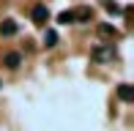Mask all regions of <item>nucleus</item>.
<instances>
[{"mask_svg": "<svg viewBox=\"0 0 134 131\" xmlns=\"http://www.w3.org/2000/svg\"><path fill=\"white\" fill-rule=\"evenodd\" d=\"M30 19H33V25L44 27L47 22H49V8H47L44 3H36V5H33V11H30Z\"/></svg>", "mask_w": 134, "mask_h": 131, "instance_id": "nucleus-1", "label": "nucleus"}, {"mask_svg": "<svg viewBox=\"0 0 134 131\" xmlns=\"http://www.w3.org/2000/svg\"><path fill=\"white\" fill-rule=\"evenodd\" d=\"M112 55H115V46H112V44H101V46H96V49L90 52L93 60H109Z\"/></svg>", "mask_w": 134, "mask_h": 131, "instance_id": "nucleus-2", "label": "nucleus"}, {"mask_svg": "<svg viewBox=\"0 0 134 131\" xmlns=\"http://www.w3.org/2000/svg\"><path fill=\"white\" fill-rule=\"evenodd\" d=\"M74 22H82V25L93 22V8H90V5H80V8L74 11Z\"/></svg>", "mask_w": 134, "mask_h": 131, "instance_id": "nucleus-3", "label": "nucleus"}, {"mask_svg": "<svg viewBox=\"0 0 134 131\" xmlns=\"http://www.w3.org/2000/svg\"><path fill=\"white\" fill-rule=\"evenodd\" d=\"M3 63H5V68L14 71V68H19V66H22V55H19V52H5Z\"/></svg>", "mask_w": 134, "mask_h": 131, "instance_id": "nucleus-4", "label": "nucleus"}, {"mask_svg": "<svg viewBox=\"0 0 134 131\" xmlns=\"http://www.w3.org/2000/svg\"><path fill=\"white\" fill-rule=\"evenodd\" d=\"M16 30H19V25H16L14 19H3L0 22V35H5V38H8V35H16Z\"/></svg>", "mask_w": 134, "mask_h": 131, "instance_id": "nucleus-5", "label": "nucleus"}, {"mask_svg": "<svg viewBox=\"0 0 134 131\" xmlns=\"http://www.w3.org/2000/svg\"><path fill=\"white\" fill-rule=\"evenodd\" d=\"M118 98H120V101H126V104H129V101H134V87L129 85V82L118 85Z\"/></svg>", "mask_w": 134, "mask_h": 131, "instance_id": "nucleus-6", "label": "nucleus"}, {"mask_svg": "<svg viewBox=\"0 0 134 131\" xmlns=\"http://www.w3.org/2000/svg\"><path fill=\"white\" fill-rule=\"evenodd\" d=\"M44 46H47V49L58 46V33H55V30H44Z\"/></svg>", "mask_w": 134, "mask_h": 131, "instance_id": "nucleus-7", "label": "nucleus"}, {"mask_svg": "<svg viewBox=\"0 0 134 131\" xmlns=\"http://www.w3.org/2000/svg\"><path fill=\"white\" fill-rule=\"evenodd\" d=\"M58 22H60V25H74V11H60Z\"/></svg>", "mask_w": 134, "mask_h": 131, "instance_id": "nucleus-8", "label": "nucleus"}, {"mask_svg": "<svg viewBox=\"0 0 134 131\" xmlns=\"http://www.w3.org/2000/svg\"><path fill=\"white\" fill-rule=\"evenodd\" d=\"M99 33L107 35V38H118V30H115L112 25H99Z\"/></svg>", "mask_w": 134, "mask_h": 131, "instance_id": "nucleus-9", "label": "nucleus"}, {"mask_svg": "<svg viewBox=\"0 0 134 131\" xmlns=\"http://www.w3.org/2000/svg\"><path fill=\"white\" fill-rule=\"evenodd\" d=\"M104 5H107V11H109V14H120V5H118V3H112V0H107Z\"/></svg>", "mask_w": 134, "mask_h": 131, "instance_id": "nucleus-10", "label": "nucleus"}, {"mask_svg": "<svg viewBox=\"0 0 134 131\" xmlns=\"http://www.w3.org/2000/svg\"><path fill=\"white\" fill-rule=\"evenodd\" d=\"M0 87H3V79H0Z\"/></svg>", "mask_w": 134, "mask_h": 131, "instance_id": "nucleus-11", "label": "nucleus"}]
</instances>
